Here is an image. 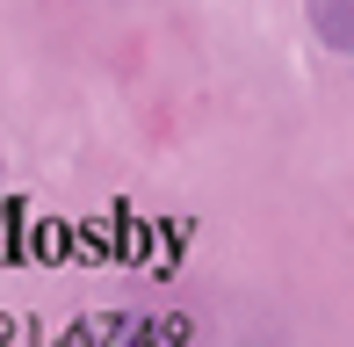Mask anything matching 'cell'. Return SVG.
Returning a JSON list of instances; mask_svg holds the SVG:
<instances>
[{
    "label": "cell",
    "instance_id": "6da1fadb",
    "mask_svg": "<svg viewBox=\"0 0 354 347\" xmlns=\"http://www.w3.org/2000/svg\"><path fill=\"white\" fill-rule=\"evenodd\" d=\"M311 29L340 51H354V0H311Z\"/></svg>",
    "mask_w": 354,
    "mask_h": 347
}]
</instances>
